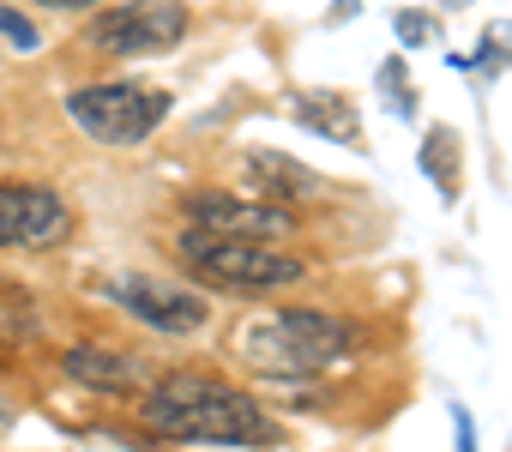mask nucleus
Instances as JSON below:
<instances>
[{
    "instance_id": "obj_1",
    "label": "nucleus",
    "mask_w": 512,
    "mask_h": 452,
    "mask_svg": "<svg viewBox=\"0 0 512 452\" xmlns=\"http://www.w3.org/2000/svg\"><path fill=\"white\" fill-rule=\"evenodd\" d=\"M145 422L169 440H205V446H278L284 440L278 416L260 398L205 368L163 374L145 392Z\"/></svg>"
},
{
    "instance_id": "obj_2",
    "label": "nucleus",
    "mask_w": 512,
    "mask_h": 452,
    "mask_svg": "<svg viewBox=\"0 0 512 452\" xmlns=\"http://www.w3.org/2000/svg\"><path fill=\"white\" fill-rule=\"evenodd\" d=\"M356 344V332L332 314H314V308H284V314H253L241 332H235V356L266 374V380H314L326 374L344 350Z\"/></svg>"
},
{
    "instance_id": "obj_3",
    "label": "nucleus",
    "mask_w": 512,
    "mask_h": 452,
    "mask_svg": "<svg viewBox=\"0 0 512 452\" xmlns=\"http://www.w3.org/2000/svg\"><path fill=\"white\" fill-rule=\"evenodd\" d=\"M175 254L187 260L193 278L217 284V290H290L308 278V260L272 248V242H241V236H205V230H181Z\"/></svg>"
},
{
    "instance_id": "obj_4",
    "label": "nucleus",
    "mask_w": 512,
    "mask_h": 452,
    "mask_svg": "<svg viewBox=\"0 0 512 452\" xmlns=\"http://www.w3.org/2000/svg\"><path fill=\"white\" fill-rule=\"evenodd\" d=\"M67 115L85 139L97 145H145L169 121V91L145 79H109V85H79L67 97Z\"/></svg>"
},
{
    "instance_id": "obj_5",
    "label": "nucleus",
    "mask_w": 512,
    "mask_h": 452,
    "mask_svg": "<svg viewBox=\"0 0 512 452\" xmlns=\"http://www.w3.org/2000/svg\"><path fill=\"white\" fill-rule=\"evenodd\" d=\"M181 37H187V7L181 0H127V7L91 19V43L109 49V55H127V61L169 55Z\"/></svg>"
},
{
    "instance_id": "obj_6",
    "label": "nucleus",
    "mask_w": 512,
    "mask_h": 452,
    "mask_svg": "<svg viewBox=\"0 0 512 452\" xmlns=\"http://www.w3.org/2000/svg\"><path fill=\"white\" fill-rule=\"evenodd\" d=\"M109 296L139 320V326H151V332H169V338H181V332H199L205 320H211V302L193 290V284H175V278H151V272H121V278H109Z\"/></svg>"
},
{
    "instance_id": "obj_7",
    "label": "nucleus",
    "mask_w": 512,
    "mask_h": 452,
    "mask_svg": "<svg viewBox=\"0 0 512 452\" xmlns=\"http://www.w3.org/2000/svg\"><path fill=\"white\" fill-rule=\"evenodd\" d=\"M73 205L49 181H0V248H61Z\"/></svg>"
},
{
    "instance_id": "obj_8",
    "label": "nucleus",
    "mask_w": 512,
    "mask_h": 452,
    "mask_svg": "<svg viewBox=\"0 0 512 452\" xmlns=\"http://www.w3.org/2000/svg\"><path fill=\"white\" fill-rule=\"evenodd\" d=\"M181 211H187L193 230H205V236H241V242H278V236H290V230H296L290 211H284V205H272V199L187 193V199H181Z\"/></svg>"
},
{
    "instance_id": "obj_9",
    "label": "nucleus",
    "mask_w": 512,
    "mask_h": 452,
    "mask_svg": "<svg viewBox=\"0 0 512 452\" xmlns=\"http://www.w3.org/2000/svg\"><path fill=\"white\" fill-rule=\"evenodd\" d=\"M290 115H296L308 133L362 151V115H356V103H350L344 91H296V97H290Z\"/></svg>"
},
{
    "instance_id": "obj_10",
    "label": "nucleus",
    "mask_w": 512,
    "mask_h": 452,
    "mask_svg": "<svg viewBox=\"0 0 512 452\" xmlns=\"http://www.w3.org/2000/svg\"><path fill=\"white\" fill-rule=\"evenodd\" d=\"M61 368H67L79 386H91V392H139V368H133L127 356H115V350H97V344L67 350Z\"/></svg>"
},
{
    "instance_id": "obj_11",
    "label": "nucleus",
    "mask_w": 512,
    "mask_h": 452,
    "mask_svg": "<svg viewBox=\"0 0 512 452\" xmlns=\"http://www.w3.org/2000/svg\"><path fill=\"white\" fill-rule=\"evenodd\" d=\"M241 163H247L253 181H260V193H272V199H308V193H320V175L308 163L284 157V151H247Z\"/></svg>"
},
{
    "instance_id": "obj_12",
    "label": "nucleus",
    "mask_w": 512,
    "mask_h": 452,
    "mask_svg": "<svg viewBox=\"0 0 512 452\" xmlns=\"http://www.w3.org/2000/svg\"><path fill=\"white\" fill-rule=\"evenodd\" d=\"M422 175L440 187V199H458V181H464V139H458L446 121H434L428 139H422Z\"/></svg>"
},
{
    "instance_id": "obj_13",
    "label": "nucleus",
    "mask_w": 512,
    "mask_h": 452,
    "mask_svg": "<svg viewBox=\"0 0 512 452\" xmlns=\"http://www.w3.org/2000/svg\"><path fill=\"white\" fill-rule=\"evenodd\" d=\"M392 31H398V43H404V49H428V43H440V19H434V13H416V7H410V13H398V19H392Z\"/></svg>"
},
{
    "instance_id": "obj_14",
    "label": "nucleus",
    "mask_w": 512,
    "mask_h": 452,
    "mask_svg": "<svg viewBox=\"0 0 512 452\" xmlns=\"http://www.w3.org/2000/svg\"><path fill=\"white\" fill-rule=\"evenodd\" d=\"M380 79H386V91H392V109H398V115H410L416 103H410V85H404V61H386V67H380Z\"/></svg>"
},
{
    "instance_id": "obj_15",
    "label": "nucleus",
    "mask_w": 512,
    "mask_h": 452,
    "mask_svg": "<svg viewBox=\"0 0 512 452\" xmlns=\"http://www.w3.org/2000/svg\"><path fill=\"white\" fill-rule=\"evenodd\" d=\"M0 37H7L13 49H37V31H31L19 13H7V7H0Z\"/></svg>"
},
{
    "instance_id": "obj_16",
    "label": "nucleus",
    "mask_w": 512,
    "mask_h": 452,
    "mask_svg": "<svg viewBox=\"0 0 512 452\" xmlns=\"http://www.w3.org/2000/svg\"><path fill=\"white\" fill-rule=\"evenodd\" d=\"M512 55V25H494L488 31V55H482V67H494V61H506Z\"/></svg>"
},
{
    "instance_id": "obj_17",
    "label": "nucleus",
    "mask_w": 512,
    "mask_h": 452,
    "mask_svg": "<svg viewBox=\"0 0 512 452\" xmlns=\"http://www.w3.org/2000/svg\"><path fill=\"white\" fill-rule=\"evenodd\" d=\"M37 7H55V13H91L97 0H37Z\"/></svg>"
},
{
    "instance_id": "obj_18",
    "label": "nucleus",
    "mask_w": 512,
    "mask_h": 452,
    "mask_svg": "<svg viewBox=\"0 0 512 452\" xmlns=\"http://www.w3.org/2000/svg\"><path fill=\"white\" fill-rule=\"evenodd\" d=\"M452 422H458V452H476V446H470V416H464V410H452Z\"/></svg>"
},
{
    "instance_id": "obj_19",
    "label": "nucleus",
    "mask_w": 512,
    "mask_h": 452,
    "mask_svg": "<svg viewBox=\"0 0 512 452\" xmlns=\"http://www.w3.org/2000/svg\"><path fill=\"white\" fill-rule=\"evenodd\" d=\"M356 7H362V0H338V7H332V19H350Z\"/></svg>"
},
{
    "instance_id": "obj_20",
    "label": "nucleus",
    "mask_w": 512,
    "mask_h": 452,
    "mask_svg": "<svg viewBox=\"0 0 512 452\" xmlns=\"http://www.w3.org/2000/svg\"><path fill=\"white\" fill-rule=\"evenodd\" d=\"M7 428H13V404H7V398H0V434H7Z\"/></svg>"
}]
</instances>
